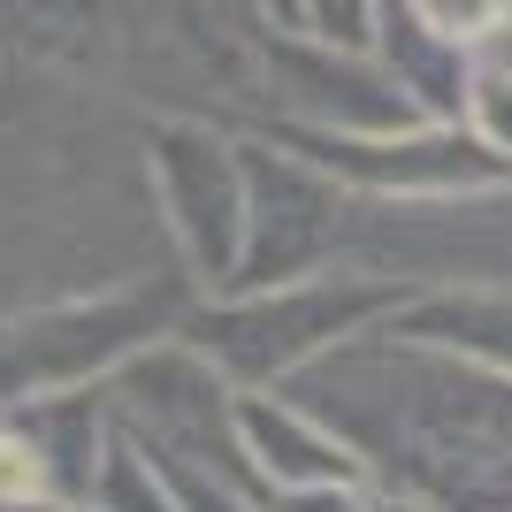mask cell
<instances>
[{
  "mask_svg": "<svg viewBox=\"0 0 512 512\" xmlns=\"http://www.w3.org/2000/svg\"><path fill=\"white\" fill-rule=\"evenodd\" d=\"M23 482H31V451L0 444V490H23Z\"/></svg>",
  "mask_w": 512,
  "mask_h": 512,
  "instance_id": "obj_1",
  "label": "cell"
}]
</instances>
